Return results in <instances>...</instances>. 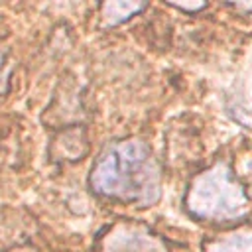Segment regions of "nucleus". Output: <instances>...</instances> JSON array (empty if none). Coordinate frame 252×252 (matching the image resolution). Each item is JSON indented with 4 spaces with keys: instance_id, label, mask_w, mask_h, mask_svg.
<instances>
[{
    "instance_id": "f257e3e1",
    "label": "nucleus",
    "mask_w": 252,
    "mask_h": 252,
    "mask_svg": "<svg viewBox=\"0 0 252 252\" xmlns=\"http://www.w3.org/2000/svg\"><path fill=\"white\" fill-rule=\"evenodd\" d=\"M91 187L98 195L150 207L161 195L159 165L142 140H120L106 148L94 163Z\"/></svg>"
},
{
    "instance_id": "f03ea898",
    "label": "nucleus",
    "mask_w": 252,
    "mask_h": 252,
    "mask_svg": "<svg viewBox=\"0 0 252 252\" xmlns=\"http://www.w3.org/2000/svg\"><path fill=\"white\" fill-rule=\"evenodd\" d=\"M185 205L193 217L213 222L236 220L248 213L246 191L224 163H215L191 181Z\"/></svg>"
},
{
    "instance_id": "7ed1b4c3",
    "label": "nucleus",
    "mask_w": 252,
    "mask_h": 252,
    "mask_svg": "<svg viewBox=\"0 0 252 252\" xmlns=\"http://www.w3.org/2000/svg\"><path fill=\"white\" fill-rule=\"evenodd\" d=\"M104 252H163L161 246L142 230L122 228L106 238Z\"/></svg>"
},
{
    "instance_id": "20e7f679",
    "label": "nucleus",
    "mask_w": 252,
    "mask_h": 252,
    "mask_svg": "<svg viewBox=\"0 0 252 252\" xmlns=\"http://www.w3.org/2000/svg\"><path fill=\"white\" fill-rule=\"evenodd\" d=\"M205 252H250V230H236L222 238L209 240L203 246Z\"/></svg>"
},
{
    "instance_id": "39448f33",
    "label": "nucleus",
    "mask_w": 252,
    "mask_h": 252,
    "mask_svg": "<svg viewBox=\"0 0 252 252\" xmlns=\"http://www.w3.org/2000/svg\"><path fill=\"white\" fill-rule=\"evenodd\" d=\"M142 8H144V4H140V2H106V4H102V18L106 20V24L114 26V24L128 20Z\"/></svg>"
}]
</instances>
